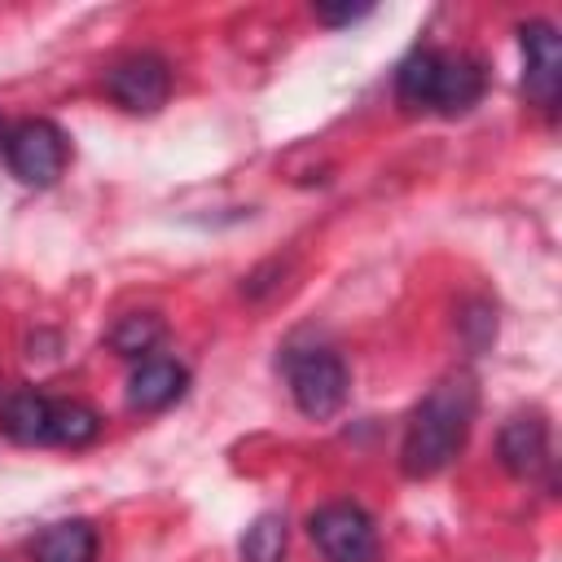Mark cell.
Listing matches in <instances>:
<instances>
[{
    "label": "cell",
    "instance_id": "5bb4252c",
    "mask_svg": "<svg viewBox=\"0 0 562 562\" xmlns=\"http://www.w3.org/2000/svg\"><path fill=\"white\" fill-rule=\"evenodd\" d=\"M369 9L360 4V9H351V4H342V9H329V4H316V18L321 22H329V26H342V22H356V18H364Z\"/></svg>",
    "mask_w": 562,
    "mask_h": 562
},
{
    "label": "cell",
    "instance_id": "7a4b0ae2",
    "mask_svg": "<svg viewBox=\"0 0 562 562\" xmlns=\"http://www.w3.org/2000/svg\"><path fill=\"white\" fill-rule=\"evenodd\" d=\"M483 88H487L483 61L443 48H413L395 75V97L404 110L443 114V119L474 110L483 101Z\"/></svg>",
    "mask_w": 562,
    "mask_h": 562
},
{
    "label": "cell",
    "instance_id": "5b68a950",
    "mask_svg": "<svg viewBox=\"0 0 562 562\" xmlns=\"http://www.w3.org/2000/svg\"><path fill=\"white\" fill-rule=\"evenodd\" d=\"M66 158H70V140L48 119H22L4 132V162H9L13 180L26 189L57 184V176L66 171Z\"/></svg>",
    "mask_w": 562,
    "mask_h": 562
},
{
    "label": "cell",
    "instance_id": "277c9868",
    "mask_svg": "<svg viewBox=\"0 0 562 562\" xmlns=\"http://www.w3.org/2000/svg\"><path fill=\"white\" fill-rule=\"evenodd\" d=\"M281 364L303 417L325 422L347 404V364L329 347H290Z\"/></svg>",
    "mask_w": 562,
    "mask_h": 562
},
{
    "label": "cell",
    "instance_id": "6da1fadb",
    "mask_svg": "<svg viewBox=\"0 0 562 562\" xmlns=\"http://www.w3.org/2000/svg\"><path fill=\"white\" fill-rule=\"evenodd\" d=\"M479 408V386L470 373H448L439 378L417 408L408 413L404 443H400V465L408 479H435L439 470L452 465V457L465 448V435L474 426Z\"/></svg>",
    "mask_w": 562,
    "mask_h": 562
},
{
    "label": "cell",
    "instance_id": "9c48e42d",
    "mask_svg": "<svg viewBox=\"0 0 562 562\" xmlns=\"http://www.w3.org/2000/svg\"><path fill=\"white\" fill-rule=\"evenodd\" d=\"M496 452H501V465L514 479H540L549 470V422H544V413H536V408L514 413L501 426Z\"/></svg>",
    "mask_w": 562,
    "mask_h": 562
},
{
    "label": "cell",
    "instance_id": "8fae6325",
    "mask_svg": "<svg viewBox=\"0 0 562 562\" xmlns=\"http://www.w3.org/2000/svg\"><path fill=\"white\" fill-rule=\"evenodd\" d=\"M31 558L35 562H92L97 558V531L83 518H66V522H48L35 540H31Z\"/></svg>",
    "mask_w": 562,
    "mask_h": 562
},
{
    "label": "cell",
    "instance_id": "ba28073f",
    "mask_svg": "<svg viewBox=\"0 0 562 562\" xmlns=\"http://www.w3.org/2000/svg\"><path fill=\"white\" fill-rule=\"evenodd\" d=\"M522 44V92L531 105L553 110L558 88H562V40L549 22H527L518 31Z\"/></svg>",
    "mask_w": 562,
    "mask_h": 562
},
{
    "label": "cell",
    "instance_id": "4fadbf2b",
    "mask_svg": "<svg viewBox=\"0 0 562 562\" xmlns=\"http://www.w3.org/2000/svg\"><path fill=\"white\" fill-rule=\"evenodd\" d=\"M158 338H162V325H158L154 316H127V321L110 334V342H114L123 356H145Z\"/></svg>",
    "mask_w": 562,
    "mask_h": 562
},
{
    "label": "cell",
    "instance_id": "8992f818",
    "mask_svg": "<svg viewBox=\"0 0 562 562\" xmlns=\"http://www.w3.org/2000/svg\"><path fill=\"white\" fill-rule=\"evenodd\" d=\"M307 536L321 549L325 562H378V531L373 518L351 505V501H334L321 505L307 518Z\"/></svg>",
    "mask_w": 562,
    "mask_h": 562
},
{
    "label": "cell",
    "instance_id": "7c38bea8",
    "mask_svg": "<svg viewBox=\"0 0 562 562\" xmlns=\"http://www.w3.org/2000/svg\"><path fill=\"white\" fill-rule=\"evenodd\" d=\"M241 562H285V518L259 514L241 536Z\"/></svg>",
    "mask_w": 562,
    "mask_h": 562
},
{
    "label": "cell",
    "instance_id": "3957f363",
    "mask_svg": "<svg viewBox=\"0 0 562 562\" xmlns=\"http://www.w3.org/2000/svg\"><path fill=\"white\" fill-rule=\"evenodd\" d=\"M0 430L13 443H31V448H83L101 435V417L79 400L13 391L0 400Z\"/></svg>",
    "mask_w": 562,
    "mask_h": 562
},
{
    "label": "cell",
    "instance_id": "9a60e30c",
    "mask_svg": "<svg viewBox=\"0 0 562 562\" xmlns=\"http://www.w3.org/2000/svg\"><path fill=\"white\" fill-rule=\"evenodd\" d=\"M0 154H4V123H0Z\"/></svg>",
    "mask_w": 562,
    "mask_h": 562
},
{
    "label": "cell",
    "instance_id": "30bf717a",
    "mask_svg": "<svg viewBox=\"0 0 562 562\" xmlns=\"http://www.w3.org/2000/svg\"><path fill=\"white\" fill-rule=\"evenodd\" d=\"M184 382H189V373L176 360L145 356L127 378V404L140 408V413H158V408H167L184 395Z\"/></svg>",
    "mask_w": 562,
    "mask_h": 562
},
{
    "label": "cell",
    "instance_id": "52a82bcc",
    "mask_svg": "<svg viewBox=\"0 0 562 562\" xmlns=\"http://www.w3.org/2000/svg\"><path fill=\"white\" fill-rule=\"evenodd\" d=\"M105 92L127 110V114H154L167 92H171V75L167 61L154 53H132L123 61H114L105 70Z\"/></svg>",
    "mask_w": 562,
    "mask_h": 562
}]
</instances>
